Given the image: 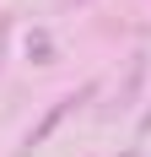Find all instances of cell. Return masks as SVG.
Here are the masks:
<instances>
[{
  "label": "cell",
  "instance_id": "cell-1",
  "mask_svg": "<svg viewBox=\"0 0 151 157\" xmlns=\"http://www.w3.org/2000/svg\"><path fill=\"white\" fill-rule=\"evenodd\" d=\"M27 60H32V65H54V60H60V49H54V38H49L43 27H32V38H27Z\"/></svg>",
  "mask_w": 151,
  "mask_h": 157
},
{
  "label": "cell",
  "instance_id": "cell-2",
  "mask_svg": "<svg viewBox=\"0 0 151 157\" xmlns=\"http://www.w3.org/2000/svg\"><path fill=\"white\" fill-rule=\"evenodd\" d=\"M6 38H11V22H0V54H6Z\"/></svg>",
  "mask_w": 151,
  "mask_h": 157
},
{
  "label": "cell",
  "instance_id": "cell-3",
  "mask_svg": "<svg viewBox=\"0 0 151 157\" xmlns=\"http://www.w3.org/2000/svg\"><path fill=\"white\" fill-rule=\"evenodd\" d=\"M140 136H151V114H146V119H140Z\"/></svg>",
  "mask_w": 151,
  "mask_h": 157
},
{
  "label": "cell",
  "instance_id": "cell-4",
  "mask_svg": "<svg viewBox=\"0 0 151 157\" xmlns=\"http://www.w3.org/2000/svg\"><path fill=\"white\" fill-rule=\"evenodd\" d=\"M65 6H92V0H65Z\"/></svg>",
  "mask_w": 151,
  "mask_h": 157
}]
</instances>
